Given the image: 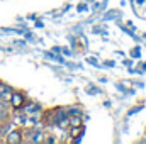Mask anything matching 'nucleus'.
<instances>
[{
	"instance_id": "nucleus-1",
	"label": "nucleus",
	"mask_w": 146,
	"mask_h": 144,
	"mask_svg": "<svg viewBox=\"0 0 146 144\" xmlns=\"http://www.w3.org/2000/svg\"><path fill=\"white\" fill-rule=\"evenodd\" d=\"M26 100H27V97H26L24 92H21V90H12L9 105L12 107V110H21V107L26 104Z\"/></svg>"
},
{
	"instance_id": "nucleus-2",
	"label": "nucleus",
	"mask_w": 146,
	"mask_h": 144,
	"mask_svg": "<svg viewBox=\"0 0 146 144\" xmlns=\"http://www.w3.org/2000/svg\"><path fill=\"white\" fill-rule=\"evenodd\" d=\"M7 144H19L22 143V127H14L7 132V136L3 137Z\"/></svg>"
},
{
	"instance_id": "nucleus-3",
	"label": "nucleus",
	"mask_w": 146,
	"mask_h": 144,
	"mask_svg": "<svg viewBox=\"0 0 146 144\" xmlns=\"http://www.w3.org/2000/svg\"><path fill=\"white\" fill-rule=\"evenodd\" d=\"M21 110H22L26 115H37V114H41L42 107H41L37 102H29V100H26V104L21 107Z\"/></svg>"
},
{
	"instance_id": "nucleus-4",
	"label": "nucleus",
	"mask_w": 146,
	"mask_h": 144,
	"mask_svg": "<svg viewBox=\"0 0 146 144\" xmlns=\"http://www.w3.org/2000/svg\"><path fill=\"white\" fill-rule=\"evenodd\" d=\"M10 95H12V88L9 85H5V83L0 81V100L9 102L10 100Z\"/></svg>"
},
{
	"instance_id": "nucleus-5",
	"label": "nucleus",
	"mask_w": 146,
	"mask_h": 144,
	"mask_svg": "<svg viewBox=\"0 0 146 144\" xmlns=\"http://www.w3.org/2000/svg\"><path fill=\"white\" fill-rule=\"evenodd\" d=\"M83 134V126H70L68 127V136L72 139H80Z\"/></svg>"
},
{
	"instance_id": "nucleus-6",
	"label": "nucleus",
	"mask_w": 146,
	"mask_h": 144,
	"mask_svg": "<svg viewBox=\"0 0 146 144\" xmlns=\"http://www.w3.org/2000/svg\"><path fill=\"white\" fill-rule=\"evenodd\" d=\"M7 105H9V102L0 100V122H5L10 119V110L7 108Z\"/></svg>"
},
{
	"instance_id": "nucleus-7",
	"label": "nucleus",
	"mask_w": 146,
	"mask_h": 144,
	"mask_svg": "<svg viewBox=\"0 0 146 144\" xmlns=\"http://www.w3.org/2000/svg\"><path fill=\"white\" fill-rule=\"evenodd\" d=\"M70 117V126H83L82 115H68Z\"/></svg>"
},
{
	"instance_id": "nucleus-8",
	"label": "nucleus",
	"mask_w": 146,
	"mask_h": 144,
	"mask_svg": "<svg viewBox=\"0 0 146 144\" xmlns=\"http://www.w3.org/2000/svg\"><path fill=\"white\" fill-rule=\"evenodd\" d=\"M66 114H68V115H82L83 112H82L80 107H68L66 108Z\"/></svg>"
},
{
	"instance_id": "nucleus-9",
	"label": "nucleus",
	"mask_w": 146,
	"mask_h": 144,
	"mask_svg": "<svg viewBox=\"0 0 146 144\" xmlns=\"http://www.w3.org/2000/svg\"><path fill=\"white\" fill-rule=\"evenodd\" d=\"M42 143H56V137H53L49 134H44V141Z\"/></svg>"
}]
</instances>
